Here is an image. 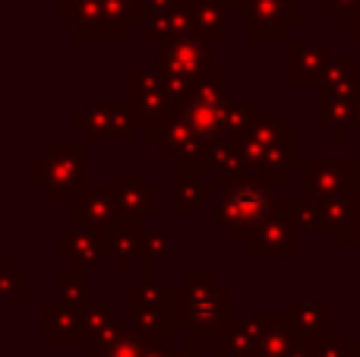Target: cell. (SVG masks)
<instances>
[{
	"label": "cell",
	"instance_id": "cell-1",
	"mask_svg": "<svg viewBox=\"0 0 360 357\" xmlns=\"http://www.w3.org/2000/svg\"><path fill=\"white\" fill-rule=\"evenodd\" d=\"M297 0H247V32L250 35L285 32L297 19Z\"/></svg>",
	"mask_w": 360,
	"mask_h": 357
},
{
	"label": "cell",
	"instance_id": "cell-2",
	"mask_svg": "<svg viewBox=\"0 0 360 357\" xmlns=\"http://www.w3.org/2000/svg\"><path fill=\"white\" fill-rule=\"evenodd\" d=\"M319 6L329 10L335 22H342L348 16H360V0H319Z\"/></svg>",
	"mask_w": 360,
	"mask_h": 357
}]
</instances>
